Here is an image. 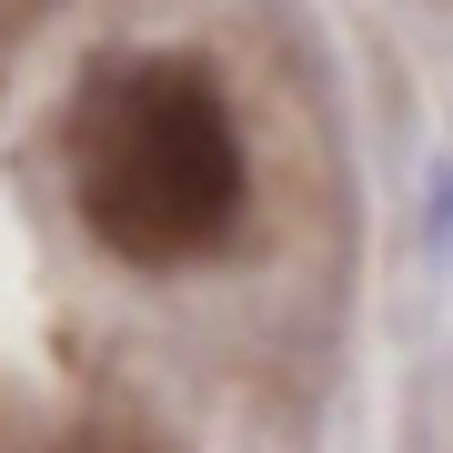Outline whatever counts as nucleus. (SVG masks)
<instances>
[{
  "label": "nucleus",
  "instance_id": "1",
  "mask_svg": "<svg viewBox=\"0 0 453 453\" xmlns=\"http://www.w3.org/2000/svg\"><path fill=\"white\" fill-rule=\"evenodd\" d=\"M71 181L81 222L121 262H202L242 222V131H232L211 71L192 61H111L91 71L71 121Z\"/></svg>",
  "mask_w": 453,
  "mask_h": 453
}]
</instances>
